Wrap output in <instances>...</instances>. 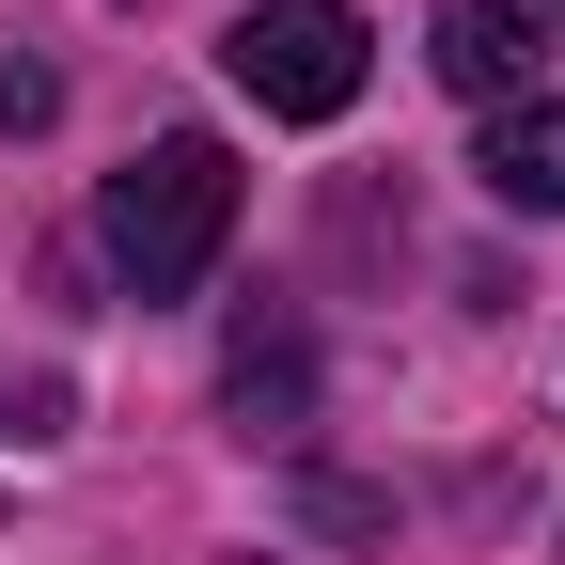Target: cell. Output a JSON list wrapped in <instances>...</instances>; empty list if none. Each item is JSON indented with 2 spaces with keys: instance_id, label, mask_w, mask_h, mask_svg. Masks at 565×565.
I'll return each instance as SVG.
<instances>
[{
  "instance_id": "cell-1",
  "label": "cell",
  "mask_w": 565,
  "mask_h": 565,
  "mask_svg": "<svg viewBox=\"0 0 565 565\" xmlns=\"http://www.w3.org/2000/svg\"><path fill=\"white\" fill-rule=\"evenodd\" d=\"M221 236H236V158L204 126L141 141V158L95 189V252L126 267V299H189V282L221 267Z\"/></svg>"
},
{
  "instance_id": "cell-2",
  "label": "cell",
  "mask_w": 565,
  "mask_h": 565,
  "mask_svg": "<svg viewBox=\"0 0 565 565\" xmlns=\"http://www.w3.org/2000/svg\"><path fill=\"white\" fill-rule=\"evenodd\" d=\"M221 63H236V95H252L267 126H330V110H362L377 32L345 17V0H252V17L221 32Z\"/></svg>"
},
{
  "instance_id": "cell-3",
  "label": "cell",
  "mask_w": 565,
  "mask_h": 565,
  "mask_svg": "<svg viewBox=\"0 0 565 565\" xmlns=\"http://www.w3.org/2000/svg\"><path fill=\"white\" fill-rule=\"evenodd\" d=\"M534 47H550L534 0H440V32H424V63H440L471 110H519L534 95Z\"/></svg>"
},
{
  "instance_id": "cell-4",
  "label": "cell",
  "mask_w": 565,
  "mask_h": 565,
  "mask_svg": "<svg viewBox=\"0 0 565 565\" xmlns=\"http://www.w3.org/2000/svg\"><path fill=\"white\" fill-rule=\"evenodd\" d=\"M487 204L503 221H565V95H519V110H487Z\"/></svg>"
},
{
  "instance_id": "cell-5",
  "label": "cell",
  "mask_w": 565,
  "mask_h": 565,
  "mask_svg": "<svg viewBox=\"0 0 565 565\" xmlns=\"http://www.w3.org/2000/svg\"><path fill=\"white\" fill-rule=\"evenodd\" d=\"M221 393H236V424H252V440H267V424H299L315 408V330L299 315H236V345H221Z\"/></svg>"
},
{
  "instance_id": "cell-6",
  "label": "cell",
  "mask_w": 565,
  "mask_h": 565,
  "mask_svg": "<svg viewBox=\"0 0 565 565\" xmlns=\"http://www.w3.org/2000/svg\"><path fill=\"white\" fill-rule=\"evenodd\" d=\"M299 519H315V534H393V503L345 487V471H299Z\"/></svg>"
},
{
  "instance_id": "cell-7",
  "label": "cell",
  "mask_w": 565,
  "mask_h": 565,
  "mask_svg": "<svg viewBox=\"0 0 565 565\" xmlns=\"http://www.w3.org/2000/svg\"><path fill=\"white\" fill-rule=\"evenodd\" d=\"M47 110H63V79H47V63H0V141H32Z\"/></svg>"
},
{
  "instance_id": "cell-8",
  "label": "cell",
  "mask_w": 565,
  "mask_h": 565,
  "mask_svg": "<svg viewBox=\"0 0 565 565\" xmlns=\"http://www.w3.org/2000/svg\"><path fill=\"white\" fill-rule=\"evenodd\" d=\"M534 17H565V0H534Z\"/></svg>"
}]
</instances>
